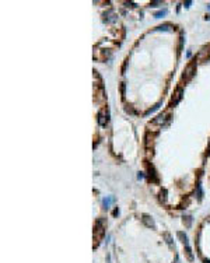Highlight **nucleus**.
<instances>
[{
  "label": "nucleus",
  "mask_w": 210,
  "mask_h": 263,
  "mask_svg": "<svg viewBox=\"0 0 210 263\" xmlns=\"http://www.w3.org/2000/svg\"><path fill=\"white\" fill-rule=\"evenodd\" d=\"M142 221H143V224H144L146 227H148V228H154V227H156V224H154V220H153L150 215H147V214H143V217H142Z\"/></svg>",
  "instance_id": "nucleus-1"
},
{
  "label": "nucleus",
  "mask_w": 210,
  "mask_h": 263,
  "mask_svg": "<svg viewBox=\"0 0 210 263\" xmlns=\"http://www.w3.org/2000/svg\"><path fill=\"white\" fill-rule=\"evenodd\" d=\"M182 93H184L182 90H178V93L175 94V98H172V101H171V105H172V106H174V105H177L178 102L182 99Z\"/></svg>",
  "instance_id": "nucleus-2"
},
{
  "label": "nucleus",
  "mask_w": 210,
  "mask_h": 263,
  "mask_svg": "<svg viewBox=\"0 0 210 263\" xmlns=\"http://www.w3.org/2000/svg\"><path fill=\"white\" fill-rule=\"evenodd\" d=\"M177 235L184 244H185V242H188V237H186V234H184V232H181V231H179V232H177Z\"/></svg>",
  "instance_id": "nucleus-3"
},
{
  "label": "nucleus",
  "mask_w": 210,
  "mask_h": 263,
  "mask_svg": "<svg viewBox=\"0 0 210 263\" xmlns=\"http://www.w3.org/2000/svg\"><path fill=\"white\" fill-rule=\"evenodd\" d=\"M164 238L167 239V244H168L170 246H171V248L174 246V244H172V238H171V235H170L168 232H165V234H164Z\"/></svg>",
  "instance_id": "nucleus-4"
},
{
  "label": "nucleus",
  "mask_w": 210,
  "mask_h": 263,
  "mask_svg": "<svg viewBox=\"0 0 210 263\" xmlns=\"http://www.w3.org/2000/svg\"><path fill=\"white\" fill-rule=\"evenodd\" d=\"M193 69H195V65H192V66H189L188 67V70H186V74H188V77H192V71H193Z\"/></svg>",
  "instance_id": "nucleus-5"
},
{
  "label": "nucleus",
  "mask_w": 210,
  "mask_h": 263,
  "mask_svg": "<svg viewBox=\"0 0 210 263\" xmlns=\"http://www.w3.org/2000/svg\"><path fill=\"white\" fill-rule=\"evenodd\" d=\"M165 120V115H160L157 119H154V123H162Z\"/></svg>",
  "instance_id": "nucleus-6"
},
{
  "label": "nucleus",
  "mask_w": 210,
  "mask_h": 263,
  "mask_svg": "<svg viewBox=\"0 0 210 263\" xmlns=\"http://www.w3.org/2000/svg\"><path fill=\"white\" fill-rule=\"evenodd\" d=\"M98 123H99V125H101V126H104V125H105V123H107V122H105V119H104V116L101 115V114H99V115H98Z\"/></svg>",
  "instance_id": "nucleus-7"
},
{
  "label": "nucleus",
  "mask_w": 210,
  "mask_h": 263,
  "mask_svg": "<svg viewBox=\"0 0 210 263\" xmlns=\"http://www.w3.org/2000/svg\"><path fill=\"white\" fill-rule=\"evenodd\" d=\"M184 223L186 224V227H191V224H192V217H185Z\"/></svg>",
  "instance_id": "nucleus-8"
},
{
  "label": "nucleus",
  "mask_w": 210,
  "mask_h": 263,
  "mask_svg": "<svg viewBox=\"0 0 210 263\" xmlns=\"http://www.w3.org/2000/svg\"><path fill=\"white\" fill-rule=\"evenodd\" d=\"M165 14H167V10H162V11H158V13H156V17H157V18H160V17L165 16Z\"/></svg>",
  "instance_id": "nucleus-9"
},
{
  "label": "nucleus",
  "mask_w": 210,
  "mask_h": 263,
  "mask_svg": "<svg viewBox=\"0 0 210 263\" xmlns=\"http://www.w3.org/2000/svg\"><path fill=\"white\" fill-rule=\"evenodd\" d=\"M197 193H199V199L203 197V192H202V186L200 185H197Z\"/></svg>",
  "instance_id": "nucleus-10"
},
{
  "label": "nucleus",
  "mask_w": 210,
  "mask_h": 263,
  "mask_svg": "<svg viewBox=\"0 0 210 263\" xmlns=\"http://www.w3.org/2000/svg\"><path fill=\"white\" fill-rule=\"evenodd\" d=\"M109 203H111V199H105V200H104V206H107V207H108V206H109Z\"/></svg>",
  "instance_id": "nucleus-11"
},
{
  "label": "nucleus",
  "mask_w": 210,
  "mask_h": 263,
  "mask_svg": "<svg viewBox=\"0 0 210 263\" xmlns=\"http://www.w3.org/2000/svg\"><path fill=\"white\" fill-rule=\"evenodd\" d=\"M203 263H210V260H209V259H205V260H203Z\"/></svg>",
  "instance_id": "nucleus-12"
}]
</instances>
